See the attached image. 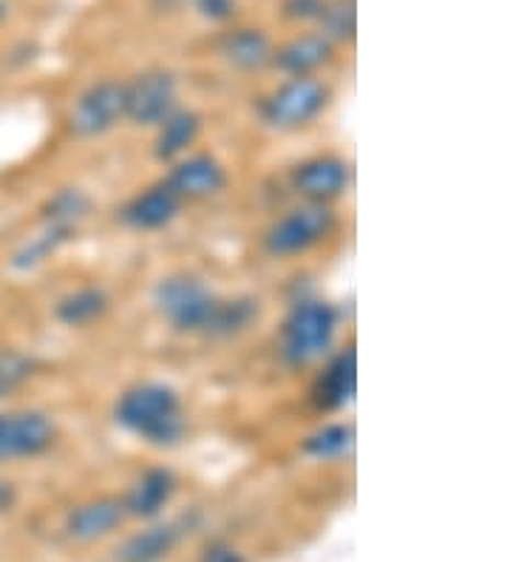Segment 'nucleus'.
I'll use <instances>...</instances> for the list:
<instances>
[{
    "label": "nucleus",
    "instance_id": "obj_1",
    "mask_svg": "<svg viewBox=\"0 0 510 562\" xmlns=\"http://www.w3.org/2000/svg\"><path fill=\"white\" fill-rule=\"evenodd\" d=\"M116 424L134 438L159 449H170L188 432L182 395L159 381H145L125 390L116 401Z\"/></svg>",
    "mask_w": 510,
    "mask_h": 562
},
{
    "label": "nucleus",
    "instance_id": "obj_2",
    "mask_svg": "<svg viewBox=\"0 0 510 562\" xmlns=\"http://www.w3.org/2000/svg\"><path fill=\"white\" fill-rule=\"evenodd\" d=\"M154 304H157L159 316L177 333L213 336L225 299L213 293L211 284H204L196 276L177 273L159 281L154 290Z\"/></svg>",
    "mask_w": 510,
    "mask_h": 562
},
{
    "label": "nucleus",
    "instance_id": "obj_3",
    "mask_svg": "<svg viewBox=\"0 0 510 562\" xmlns=\"http://www.w3.org/2000/svg\"><path fill=\"white\" fill-rule=\"evenodd\" d=\"M340 327V313L335 304L320 299H306L295 304L281 327V358L290 367H309V363L327 358L335 347Z\"/></svg>",
    "mask_w": 510,
    "mask_h": 562
},
{
    "label": "nucleus",
    "instance_id": "obj_4",
    "mask_svg": "<svg viewBox=\"0 0 510 562\" xmlns=\"http://www.w3.org/2000/svg\"><path fill=\"white\" fill-rule=\"evenodd\" d=\"M335 227H338V213L332 211V205L304 202L272 222L264 236V247L275 259H293L318 247L320 241H327L335 234Z\"/></svg>",
    "mask_w": 510,
    "mask_h": 562
},
{
    "label": "nucleus",
    "instance_id": "obj_5",
    "mask_svg": "<svg viewBox=\"0 0 510 562\" xmlns=\"http://www.w3.org/2000/svg\"><path fill=\"white\" fill-rule=\"evenodd\" d=\"M332 91L318 77H290L284 86L267 94L259 105V114L270 128L295 131L309 125L327 111Z\"/></svg>",
    "mask_w": 510,
    "mask_h": 562
},
{
    "label": "nucleus",
    "instance_id": "obj_6",
    "mask_svg": "<svg viewBox=\"0 0 510 562\" xmlns=\"http://www.w3.org/2000/svg\"><path fill=\"white\" fill-rule=\"evenodd\" d=\"M179 109V82L170 71H145L125 82V120L143 128H159Z\"/></svg>",
    "mask_w": 510,
    "mask_h": 562
},
{
    "label": "nucleus",
    "instance_id": "obj_7",
    "mask_svg": "<svg viewBox=\"0 0 510 562\" xmlns=\"http://www.w3.org/2000/svg\"><path fill=\"white\" fill-rule=\"evenodd\" d=\"M125 120V82L120 80H100L82 91L75 100L68 128L77 137L91 139L102 137L114 131Z\"/></svg>",
    "mask_w": 510,
    "mask_h": 562
},
{
    "label": "nucleus",
    "instance_id": "obj_8",
    "mask_svg": "<svg viewBox=\"0 0 510 562\" xmlns=\"http://www.w3.org/2000/svg\"><path fill=\"white\" fill-rule=\"evenodd\" d=\"M349 188V165L340 157L324 154L301 162L293 171V191L304 202L315 205H332L340 193Z\"/></svg>",
    "mask_w": 510,
    "mask_h": 562
},
{
    "label": "nucleus",
    "instance_id": "obj_9",
    "mask_svg": "<svg viewBox=\"0 0 510 562\" xmlns=\"http://www.w3.org/2000/svg\"><path fill=\"white\" fill-rule=\"evenodd\" d=\"M165 182L182 200H211L227 188V171L213 154H188L173 162Z\"/></svg>",
    "mask_w": 510,
    "mask_h": 562
},
{
    "label": "nucleus",
    "instance_id": "obj_10",
    "mask_svg": "<svg viewBox=\"0 0 510 562\" xmlns=\"http://www.w3.org/2000/svg\"><path fill=\"white\" fill-rule=\"evenodd\" d=\"M358 390V352L354 347L340 350L329 358L313 386V401L320 412H338L352 404Z\"/></svg>",
    "mask_w": 510,
    "mask_h": 562
},
{
    "label": "nucleus",
    "instance_id": "obj_11",
    "mask_svg": "<svg viewBox=\"0 0 510 562\" xmlns=\"http://www.w3.org/2000/svg\"><path fill=\"white\" fill-rule=\"evenodd\" d=\"M184 200L179 196L168 182H157V186L145 188L143 193H136L134 200L125 205L123 222L134 231H159V227H168L170 222L177 220L179 211H182Z\"/></svg>",
    "mask_w": 510,
    "mask_h": 562
},
{
    "label": "nucleus",
    "instance_id": "obj_12",
    "mask_svg": "<svg viewBox=\"0 0 510 562\" xmlns=\"http://www.w3.org/2000/svg\"><path fill=\"white\" fill-rule=\"evenodd\" d=\"M9 420V454L12 460L41 458L57 440L55 418L43 409L7 412Z\"/></svg>",
    "mask_w": 510,
    "mask_h": 562
},
{
    "label": "nucleus",
    "instance_id": "obj_13",
    "mask_svg": "<svg viewBox=\"0 0 510 562\" xmlns=\"http://www.w3.org/2000/svg\"><path fill=\"white\" fill-rule=\"evenodd\" d=\"M193 526V520L188 517H179V520L157 522V526L145 528V531H136L134 537L120 546L116 551V560L120 562H162L168 560L173 551H177L179 542L184 540L188 528Z\"/></svg>",
    "mask_w": 510,
    "mask_h": 562
},
{
    "label": "nucleus",
    "instance_id": "obj_14",
    "mask_svg": "<svg viewBox=\"0 0 510 562\" xmlns=\"http://www.w3.org/2000/svg\"><path fill=\"white\" fill-rule=\"evenodd\" d=\"M125 517H128V512H125L120 497H97V501L71 508V515L66 520V531L77 542H94L109 537L114 528L123 526Z\"/></svg>",
    "mask_w": 510,
    "mask_h": 562
},
{
    "label": "nucleus",
    "instance_id": "obj_15",
    "mask_svg": "<svg viewBox=\"0 0 510 562\" xmlns=\"http://www.w3.org/2000/svg\"><path fill=\"white\" fill-rule=\"evenodd\" d=\"M173 492H177V474L165 467H154L136 477V483L123 497V506L131 517L154 520V517L162 515V508L168 506Z\"/></svg>",
    "mask_w": 510,
    "mask_h": 562
},
{
    "label": "nucleus",
    "instance_id": "obj_16",
    "mask_svg": "<svg viewBox=\"0 0 510 562\" xmlns=\"http://www.w3.org/2000/svg\"><path fill=\"white\" fill-rule=\"evenodd\" d=\"M335 43L324 35H301L272 52V66L286 77H315L332 60Z\"/></svg>",
    "mask_w": 510,
    "mask_h": 562
},
{
    "label": "nucleus",
    "instance_id": "obj_17",
    "mask_svg": "<svg viewBox=\"0 0 510 562\" xmlns=\"http://www.w3.org/2000/svg\"><path fill=\"white\" fill-rule=\"evenodd\" d=\"M272 41L261 29H233L222 37V57L238 71H259L272 63Z\"/></svg>",
    "mask_w": 510,
    "mask_h": 562
},
{
    "label": "nucleus",
    "instance_id": "obj_18",
    "mask_svg": "<svg viewBox=\"0 0 510 562\" xmlns=\"http://www.w3.org/2000/svg\"><path fill=\"white\" fill-rule=\"evenodd\" d=\"M199 134H202V117L193 114V111L177 109L159 125L154 154L162 162H177V159H182L184 154L191 151V145L196 143Z\"/></svg>",
    "mask_w": 510,
    "mask_h": 562
},
{
    "label": "nucleus",
    "instance_id": "obj_19",
    "mask_svg": "<svg viewBox=\"0 0 510 562\" xmlns=\"http://www.w3.org/2000/svg\"><path fill=\"white\" fill-rule=\"evenodd\" d=\"M109 310H111V295L102 288H97V284H89V288H77L68 295H63L55 307V316L57 322L75 329V327H91V324L100 322Z\"/></svg>",
    "mask_w": 510,
    "mask_h": 562
},
{
    "label": "nucleus",
    "instance_id": "obj_20",
    "mask_svg": "<svg viewBox=\"0 0 510 562\" xmlns=\"http://www.w3.org/2000/svg\"><path fill=\"white\" fill-rule=\"evenodd\" d=\"M71 227L55 225V222H43L41 231L34 236H29L12 256V268L21 270V273H29V270L41 268L43 261L52 259V256L71 239Z\"/></svg>",
    "mask_w": 510,
    "mask_h": 562
},
{
    "label": "nucleus",
    "instance_id": "obj_21",
    "mask_svg": "<svg viewBox=\"0 0 510 562\" xmlns=\"http://www.w3.org/2000/svg\"><path fill=\"white\" fill-rule=\"evenodd\" d=\"M354 446V429L352 424H327L315 429L309 438L304 440V454L315 460H338L343 454L352 452Z\"/></svg>",
    "mask_w": 510,
    "mask_h": 562
},
{
    "label": "nucleus",
    "instance_id": "obj_22",
    "mask_svg": "<svg viewBox=\"0 0 510 562\" xmlns=\"http://www.w3.org/2000/svg\"><path fill=\"white\" fill-rule=\"evenodd\" d=\"M37 372H41V361L29 352L0 350V401L21 392Z\"/></svg>",
    "mask_w": 510,
    "mask_h": 562
},
{
    "label": "nucleus",
    "instance_id": "obj_23",
    "mask_svg": "<svg viewBox=\"0 0 510 562\" xmlns=\"http://www.w3.org/2000/svg\"><path fill=\"white\" fill-rule=\"evenodd\" d=\"M89 211H91L89 193H82L80 188H63V191H57L55 196L48 200L46 213H43V222H55V225L77 231V225L89 216Z\"/></svg>",
    "mask_w": 510,
    "mask_h": 562
},
{
    "label": "nucleus",
    "instance_id": "obj_24",
    "mask_svg": "<svg viewBox=\"0 0 510 562\" xmlns=\"http://www.w3.org/2000/svg\"><path fill=\"white\" fill-rule=\"evenodd\" d=\"M320 35L327 41H352L354 37V23H358V14H354V0H327L324 14H320Z\"/></svg>",
    "mask_w": 510,
    "mask_h": 562
},
{
    "label": "nucleus",
    "instance_id": "obj_25",
    "mask_svg": "<svg viewBox=\"0 0 510 562\" xmlns=\"http://www.w3.org/2000/svg\"><path fill=\"white\" fill-rule=\"evenodd\" d=\"M196 12L202 14L204 21L213 23H227L230 18H236V0H193Z\"/></svg>",
    "mask_w": 510,
    "mask_h": 562
},
{
    "label": "nucleus",
    "instance_id": "obj_26",
    "mask_svg": "<svg viewBox=\"0 0 510 562\" xmlns=\"http://www.w3.org/2000/svg\"><path fill=\"white\" fill-rule=\"evenodd\" d=\"M327 0H284V14L290 21H320Z\"/></svg>",
    "mask_w": 510,
    "mask_h": 562
},
{
    "label": "nucleus",
    "instance_id": "obj_27",
    "mask_svg": "<svg viewBox=\"0 0 510 562\" xmlns=\"http://www.w3.org/2000/svg\"><path fill=\"white\" fill-rule=\"evenodd\" d=\"M202 562H247V557L238 549H233L230 542H211L204 549Z\"/></svg>",
    "mask_w": 510,
    "mask_h": 562
},
{
    "label": "nucleus",
    "instance_id": "obj_28",
    "mask_svg": "<svg viewBox=\"0 0 510 562\" xmlns=\"http://www.w3.org/2000/svg\"><path fill=\"white\" fill-rule=\"evenodd\" d=\"M14 503H18V488H14V483L0 481V515L12 512Z\"/></svg>",
    "mask_w": 510,
    "mask_h": 562
},
{
    "label": "nucleus",
    "instance_id": "obj_29",
    "mask_svg": "<svg viewBox=\"0 0 510 562\" xmlns=\"http://www.w3.org/2000/svg\"><path fill=\"white\" fill-rule=\"evenodd\" d=\"M3 460H12V454H9V420L7 415H0V463Z\"/></svg>",
    "mask_w": 510,
    "mask_h": 562
},
{
    "label": "nucleus",
    "instance_id": "obj_30",
    "mask_svg": "<svg viewBox=\"0 0 510 562\" xmlns=\"http://www.w3.org/2000/svg\"><path fill=\"white\" fill-rule=\"evenodd\" d=\"M7 14H9V3L7 0H0V23L7 21Z\"/></svg>",
    "mask_w": 510,
    "mask_h": 562
}]
</instances>
